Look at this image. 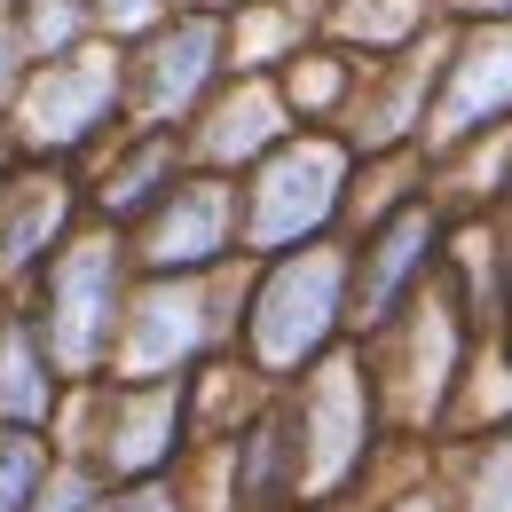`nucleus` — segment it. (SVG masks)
Returning <instances> with one entry per match:
<instances>
[{"mask_svg":"<svg viewBox=\"0 0 512 512\" xmlns=\"http://www.w3.org/2000/svg\"><path fill=\"white\" fill-rule=\"evenodd\" d=\"M32 512H87V489L79 481H64V489H40V505Z\"/></svg>","mask_w":512,"mask_h":512,"instance_id":"nucleus-10","label":"nucleus"},{"mask_svg":"<svg viewBox=\"0 0 512 512\" xmlns=\"http://www.w3.org/2000/svg\"><path fill=\"white\" fill-rule=\"evenodd\" d=\"M0 410L8 418H48V371H40V355H32V339L24 331H8L0 339Z\"/></svg>","mask_w":512,"mask_h":512,"instance_id":"nucleus-6","label":"nucleus"},{"mask_svg":"<svg viewBox=\"0 0 512 512\" xmlns=\"http://www.w3.org/2000/svg\"><path fill=\"white\" fill-rule=\"evenodd\" d=\"M331 197V158L323 150H300V158H276L268 182H260V237H292L308 229Z\"/></svg>","mask_w":512,"mask_h":512,"instance_id":"nucleus-5","label":"nucleus"},{"mask_svg":"<svg viewBox=\"0 0 512 512\" xmlns=\"http://www.w3.org/2000/svg\"><path fill=\"white\" fill-rule=\"evenodd\" d=\"M95 16H103V24H119V32H134V24H150V16H158V0H95Z\"/></svg>","mask_w":512,"mask_h":512,"instance_id":"nucleus-9","label":"nucleus"},{"mask_svg":"<svg viewBox=\"0 0 512 512\" xmlns=\"http://www.w3.org/2000/svg\"><path fill=\"white\" fill-rule=\"evenodd\" d=\"M127 512H166V505H158V489H142V497H134Z\"/></svg>","mask_w":512,"mask_h":512,"instance_id":"nucleus-12","label":"nucleus"},{"mask_svg":"<svg viewBox=\"0 0 512 512\" xmlns=\"http://www.w3.org/2000/svg\"><path fill=\"white\" fill-rule=\"evenodd\" d=\"M111 300H119V276H111L103 245H79V253L56 260V284H48V347L64 355L71 371H87L111 347V316H119Z\"/></svg>","mask_w":512,"mask_h":512,"instance_id":"nucleus-2","label":"nucleus"},{"mask_svg":"<svg viewBox=\"0 0 512 512\" xmlns=\"http://www.w3.org/2000/svg\"><path fill=\"white\" fill-rule=\"evenodd\" d=\"M8 95H16V40L0 32V103H8Z\"/></svg>","mask_w":512,"mask_h":512,"instance_id":"nucleus-11","label":"nucleus"},{"mask_svg":"<svg viewBox=\"0 0 512 512\" xmlns=\"http://www.w3.org/2000/svg\"><path fill=\"white\" fill-rule=\"evenodd\" d=\"M213 48H221V32H213V24H174V32L142 56V111H150V119L190 111L197 87H205V79H213V64H221Z\"/></svg>","mask_w":512,"mask_h":512,"instance_id":"nucleus-4","label":"nucleus"},{"mask_svg":"<svg viewBox=\"0 0 512 512\" xmlns=\"http://www.w3.org/2000/svg\"><path fill=\"white\" fill-rule=\"evenodd\" d=\"M221 245H229V190H213V182L174 190L158 205V221H150V260L158 268H197Z\"/></svg>","mask_w":512,"mask_h":512,"instance_id":"nucleus-3","label":"nucleus"},{"mask_svg":"<svg viewBox=\"0 0 512 512\" xmlns=\"http://www.w3.org/2000/svg\"><path fill=\"white\" fill-rule=\"evenodd\" d=\"M111 103H119V64L111 56H87V48L48 56V71L24 87V134L48 142V150H71L111 119Z\"/></svg>","mask_w":512,"mask_h":512,"instance_id":"nucleus-1","label":"nucleus"},{"mask_svg":"<svg viewBox=\"0 0 512 512\" xmlns=\"http://www.w3.org/2000/svg\"><path fill=\"white\" fill-rule=\"evenodd\" d=\"M481 56H489V48H481ZM481 103H489V111L512 103V48H497L489 64L465 71V87H457V103H449V127H473V119H481Z\"/></svg>","mask_w":512,"mask_h":512,"instance_id":"nucleus-7","label":"nucleus"},{"mask_svg":"<svg viewBox=\"0 0 512 512\" xmlns=\"http://www.w3.org/2000/svg\"><path fill=\"white\" fill-rule=\"evenodd\" d=\"M32 497H40V449L0 442V512H24Z\"/></svg>","mask_w":512,"mask_h":512,"instance_id":"nucleus-8","label":"nucleus"}]
</instances>
